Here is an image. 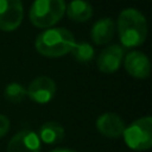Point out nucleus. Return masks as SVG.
I'll use <instances>...</instances> for the list:
<instances>
[{"instance_id": "f257e3e1", "label": "nucleus", "mask_w": 152, "mask_h": 152, "mask_svg": "<svg viewBox=\"0 0 152 152\" xmlns=\"http://www.w3.org/2000/svg\"><path fill=\"white\" fill-rule=\"evenodd\" d=\"M120 42L126 48L142 44L147 36V23L144 14L137 8H125L118 18Z\"/></svg>"}, {"instance_id": "f03ea898", "label": "nucleus", "mask_w": 152, "mask_h": 152, "mask_svg": "<svg viewBox=\"0 0 152 152\" xmlns=\"http://www.w3.org/2000/svg\"><path fill=\"white\" fill-rule=\"evenodd\" d=\"M75 38L70 31L63 27L48 28L36 38V50L46 57H61L71 51Z\"/></svg>"}, {"instance_id": "7ed1b4c3", "label": "nucleus", "mask_w": 152, "mask_h": 152, "mask_svg": "<svg viewBox=\"0 0 152 152\" xmlns=\"http://www.w3.org/2000/svg\"><path fill=\"white\" fill-rule=\"evenodd\" d=\"M64 13V0H34L28 15L34 26L39 28H48L58 23Z\"/></svg>"}, {"instance_id": "20e7f679", "label": "nucleus", "mask_w": 152, "mask_h": 152, "mask_svg": "<svg viewBox=\"0 0 152 152\" xmlns=\"http://www.w3.org/2000/svg\"><path fill=\"white\" fill-rule=\"evenodd\" d=\"M127 146L134 151H145L152 146V118L145 116L133 121L124 131Z\"/></svg>"}, {"instance_id": "39448f33", "label": "nucleus", "mask_w": 152, "mask_h": 152, "mask_svg": "<svg viewBox=\"0 0 152 152\" xmlns=\"http://www.w3.org/2000/svg\"><path fill=\"white\" fill-rule=\"evenodd\" d=\"M24 15L21 0H0V30L14 31Z\"/></svg>"}, {"instance_id": "423d86ee", "label": "nucleus", "mask_w": 152, "mask_h": 152, "mask_svg": "<svg viewBox=\"0 0 152 152\" xmlns=\"http://www.w3.org/2000/svg\"><path fill=\"white\" fill-rule=\"evenodd\" d=\"M26 94L37 103H48L56 94V84L52 78L48 76H39L30 83L26 89Z\"/></svg>"}, {"instance_id": "0eeeda50", "label": "nucleus", "mask_w": 152, "mask_h": 152, "mask_svg": "<svg viewBox=\"0 0 152 152\" xmlns=\"http://www.w3.org/2000/svg\"><path fill=\"white\" fill-rule=\"evenodd\" d=\"M7 152H40V140L32 129L15 133L7 145Z\"/></svg>"}, {"instance_id": "6e6552de", "label": "nucleus", "mask_w": 152, "mask_h": 152, "mask_svg": "<svg viewBox=\"0 0 152 152\" xmlns=\"http://www.w3.org/2000/svg\"><path fill=\"white\" fill-rule=\"evenodd\" d=\"M96 128L102 135L110 138V139H115L122 135L126 126H125L124 120L118 114L104 113L97 118Z\"/></svg>"}, {"instance_id": "1a4fd4ad", "label": "nucleus", "mask_w": 152, "mask_h": 152, "mask_svg": "<svg viewBox=\"0 0 152 152\" xmlns=\"http://www.w3.org/2000/svg\"><path fill=\"white\" fill-rule=\"evenodd\" d=\"M127 72L135 78H146L150 75L151 64L147 56L140 51H132L125 57Z\"/></svg>"}, {"instance_id": "9d476101", "label": "nucleus", "mask_w": 152, "mask_h": 152, "mask_svg": "<svg viewBox=\"0 0 152 152\" xmlns=\"http://www.w3.org/2000/svg\"><path fill=\"white\" fill-rule=\"evenodd\" d=\"M124 58V49L120 45H110L102 50L97 58V66L102 72H114L121 65Z\"/></svg>"}, {"instance_id": "9b49d317", "label": "nucleus", "mask_w": 152, "mask_h": 152, "mask_svg": "<svg viewBox=\"0 0 152 152\" xmlns=\"http://www.w3.org/2000/svg\"><path fill=\"white\" fill-rule=\"evenodd\" d=\"M115 30V24L112 18H101L91 27V39L95 44L102 45L112 40Z\"/></svg>"}, {"instance_id": "f8f14e48", "label": "nucleus", "mask_w": 152, "mask_h": 152, "mask_svg": "<svg viewBox=\"0 0 152 152\" xmlns=\"http://www.w3.org/2000/svg\"><path fill=\"white\" fill-rule=\"evenodd\" d=\"M64 128L57 121H48L43 124L39 128L38 138L45 144L55 145L63 140L64 138Z\"/></svg>"}, {"instance_id": "ddd939ff", "label": "nucleus", "mask_w": 152, "mask_h": 152, "mask_svg": "<svg viewBox=\"0 0 152 152\" xmlns=\"http://www.w3.org/2000/svg\"><path fill=\"white\" fill-rule=\"evenodd\" d=\"M65 12L69 19L78 23H83L90 19L93 14V8L90 4L86 0H72L65 6Z\"/></svg>"}, {"instance_id": "4468645a", "label": "nucleus", "mask_w": 152, "mask_h": 152, "mask_svg": "<svg viewBox=\"0 0 152 152\" xmlns=\"http://www.w3.org/2000/svg\"><path fill=\"white\" fill-rule=\"evenodd\" d=\"M70 52L72 53V56L76 61L82 62V63L89 62L94 57V49L87 42H78V43L75 42Z\"/></svg>"}, {"instance_id": "2eb2a0df", "label": "nucleus", "mask_w": 152, "mask_h": 152, "mask_svg": "<svg viewBox=\"0 0 152 152\" xmlns=\"http://www.w3.org/2000/svg\"><path fill=\"white\" fill-rule=\"evenodd\" d=\"M26 95H27L26 88L24 86H21L20 83H17V82H12V83L7 84V87L5 89V97L7 101H10L12 103L21 102Z\"/></svg>"}, {"instance_id": "dca6fc26", "label": "nucleus", "mask_w": 152, "mask_h": 152, "mask_svg": "<svg viewBox=\"0 0 152 152\" xmlns=\"http://www.w3.org/2000/svg\"><path fill=\"white\" fill-rule=\"evenodd\" d=\"M10 129V120L7 116L0 114V138H2Z\"/></svg>"}, {"instance_id": "f3484780", "label": "nucleus", "mask_w": 152, "mask_h": 152, "mask_svg": "<svg viewBox=\"0 0 152 152\" xmlns=\"http://www.w3.org/2000/svg\"><path fill=\"white\" fill-rule=\"evenodd\" d=\"M50 152H76L74 150H70V148H64V147H58V148H55Z\"/></svg>"}]
</instances>
